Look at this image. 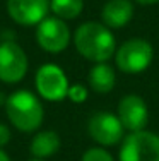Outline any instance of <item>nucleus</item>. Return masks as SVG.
<instances>
[{
  "mask_svg": "<svg viewBox=\"0 0 159 161\" xmlns=\"http://www.w3.org/2000/svg\"><path fill=\"white\" fill-rule=\"evenodd\" d=\"M74 45L86 60L94 64L108 62L116 53V41L111 29L96 21H87L75 29Z\"/></svg>",
  "mask_w": 159,
  "mask_h": 161,
  "instance_id": "obj_1",
  "label": "nucleus"
},
{
  "mask_svg": "<svg viewBox=\"0 0 159 161\" xmlns=\"http://www.w3.org/2000/svg\"><path fill=\"white\" fill-rule=\"evenodd\" d=\"M5 112L10 124L21 132H33L40 129L45 117V110L40 98L28 89H19L7 96Z\"/></svg>",
  "mask_w": 159,
  "mask_h": 161,
  "instance_id": "obj_2",
  "label": "nucleus"
},
{
  "mask_svg": "<svg viewBox=\"0 0 159 161\" xmlns=\"http://www.w3.org/2000/svg\"><path fill=\"white\" fill-rule=\"evenodd\" d=\"M154 58V48L144 38H132L116 48L115 64L125 74H140L151 65Z\"/></svg>",
  "mask_w": 159,
  "mask_h": 161,
  "instance_id": "obj_3",
  "label": "nucleus"
},
{
  "mask_svg": "<svg viewBox=\"0 0 159 161\" xmlns=\"http://www.w3.org/2000/svg\"><path fill=\"white\" fill-rule=\"evenodd\" d=\"M118 161H159V134L144 129L125 136Z\"/></svg>",
  "mask_w": 159,
  "mask_h": 161,
  "instance_id": "obj_4",
  "label": "nucleus"
},
{
  "mask_svg": "<svg viewBox=\"0 0 159 161\" xmlns=\"http://www.w3.org/2000/svg\"><path fill=\"white\" fill-rule=\"evenodd\" d=\"M87 132L91 139L98 142L101 147L115 146L125 139V127L120 122L118 115L109 112H98L89 118Z\"/></svg>",
  "mask_w": 159,
  "mask_h": 161,
  "instance_id": "obj_5",
  "label": "nucleus"
},
{
  "mask_svg": "<svg viewBox=\"0 0 159 161\" xmlns=\"http://www.w3.org/2000/svg\"><path fill=\"white\" fill-rule=\"evenodd\" d=\"M69 79L65 72L55 64H45L36 72V89L43 99L62 101L69 93Z\"/></svg>",
  "mask_w": 159,
  "mask_h": 161,
  "instance_id": "obj_6",
  "label": "nucleus"
},
{
  "mask_svg": "<svg viewBox=\"0 0 159 161\" xmlns=\"http://www.w3.org/2000/svg\"><path fill=\"white\" fill-rule=\"evenodd\" d=\"M28 72V57L16 41L5 40L0 43V80L16 84Z\"/></svg>",
  "mask_w": 159,
  "mask_h": 161,
  "instance_id": "obj_7",
  "label": "nucleus"
},
{
  "mask_svg": "<svg viewBox=\"0 0 159 161\" xmlns=\"http://www.w3.org/2000/svg\"><path fill=\"white\" fill-rule=\"evenodd\" d=\"M36 41L45 52L60 53L70 43V29L60 17H45L36 26Z\"/></svg>",
  "mask_w": 159,
  "mask_h": 161,
  "instance_id": "obj_8",
  "label": "nucleus"
},
{
  "mask_svg": "<svg viewBox=\"0 0 159 161\" xmlns=\"http://www.w3.org/2000/svg\"><path fill=\"white\" fill-rule=\"evenodd\" d=\"M116 115H118L125 130H128V132L144 130L147 125V120H149L147 103L139 94H127L120 99Z\"/></svg>",
  "mask_w": 159,
  "mask_h": 161,
  "instance_id": "obj_9",
  "label": "nucleus"
},
{
  "mask_svg": "<svg viewBox=\"0 0 159 161\" xmlns=\"http://www.w3.org/2000/svg\"><path fill=\"white\" fill-rule=\"evenodd\" d=\"M50 10V0H7L9 17L19 26H38Z\"/></svg>",
  "mask_w": 159,
  "mask_h": 161,
  "instance_id": "obj_10",
  "label": "nucleus"
},
{
  "mask_svg": "<svg viewBox=\"0 0 159 161\" xmlns=\"http://www.w3.org/2000/svg\"><path fill=\"white\" fill-rule=\"evenodd\" d=\"M134 17V3L130 0H108L101 9L103 24L109 29L125 28Z\"/></svg>",
  "mask_w": 159,
  "mask_h": 161,
  "instance_id": "obj_11",
  "label": "nucleus"
},
{
  "mask_svg": "<svg viewBox=\"0 0 159 161\" xmlns=\"http://www.w3.org/2000/svg\"><path fill=\"white\" fill-rule=\"evenodd\" d=\"M87 82L91 86V89L98 94H108L113 91L116 84V74L115 69L111 65H108L106 62L96 64L93 69L89 70L87 75Z\"/></svg>",
  "mask_w": 159,
  "mask_h": 161,
  "instance_id": "obj_12",
  "label": "nucleus"
},
{
  "mask_svg": "<svg viewBox=\"0 0 159 161\" xmlns=\"http://www.w3.org/2000/svg\"><path fill=\"white\" fill-rule=\"evenodd\" d=\"M58 149H60V137L53 130L38 132L31 141V154L38 159L50 158Z\"/></svg>",
  "mask_w": 159,
  "mask_h": 161,
  "instance_id": "obj_13",
  "label": "nucleus"
},
{
  "mask_svg": "<svg viewBox=\"0 0 159 161\" xmlns=\"http://www.w3.org/2000/svg\"><path fill=\"white\" fill-rule=\"evenodd\" d=\"M84 9V0H50V10L60 19H75Z\"/></svg>",
  "mask_w": 159,
  "mask_h": 161,
  "instance_id": "obj_14",
  "label": "nucleus"
},
{
  "mask_svg": "<svg viewBox=\"0 0 159 161\" xmlns=\"http://www.w3.org/2000/svg\"><path fill=\"white\" fill-rule=\"evenodd\" d=\"M81 161H115L113 156L103 147H91L82 154Z\"/></svg>",
  "mask_w": 159,
  "mask_h": 161,
  "instance_id": "obj_15",
  "label": "nucleus"
},
{
  "mask_svg": "<svg viewBox=\"0 0 159 161\" xmlns=\"http://www.w3.org/2000/svg\"><path fill=\"white\" fill-rule=\"evenodd\" d=\"M87 89H86L82 84H74V86L69 87V93H67V98L74 103H82L87 99Z\"/></svg>",
  "mask_w": 159,
  "mask_h": 161,
  "instance_id": "obj_16",
  "label": "nucleus"
},
{
  "mask_svg": "<svg viewBox=\"0 0 159 161\" xmlns=\"http://www.w3.org/2000/svg\"><path fill=\"white\" fill-rule=\"evenodd\" d=\"M10 141V129L5 124H0V147H3Z\"/></svg>",
  "mask_w": 159,
  "mask_h": 161,
  "instance_id": "obj_17",
  "label": "nucleus"
},
{
  "mask_svg": "<svg viewBox=\"0 0 159 161\" xmlns=\"http://www.w3.org/2000/svg\"><path fill=\"white\" fill-rule=\"evenodd\" d=\"M140 5H154V3H159V0H135Z\"/></svg>",
  "mask_w": 159,
  "mask_h": 161,
  "instance_id": "obj_18",
  "label": "nucleus"
},
{
  "mask_svg": "<svg viewBox=\"0 0 159 161\" xmlns=\"http://www.w3.org/2000/svg\"><path fill=\"white\" fill-rule=\"evenodd\" d=\"M0 161H10V158H9V154H7V153L3 151L2 147H0Z\"/></svg>",
  "mask_w": 159,
  "mask_h": 161,
  "instance_id": "obj_19",
  "label": "nucleus"
},
{
  "mask_svg": "<svg viewBox=\"0 0 159 161\" xmlns=\"http://www.w3.org/2000/svg\"><path fill=\"white\" fill-rule=\"evenodd\" d=\"M7 103V98L3 96V93H0V105H5Z\"/></svg>",
  "mask_w": 159,
  "mask_h": 161,
  "instance_id": "obj_20",
  "label": "nucleus"
},
{
  "mask_svg": "<svg viewBox=\"0 0 159 161\" xmlns=\"http://www.w3.org/2000/svg\"><path fill=\"white\" fill-rule=\"evenodd\" d=\"M29 161H43V159H38V158H36V159H29Z\"/></svg>",
  "mask_w": 159,
  "mask_h": 161,
  "instance_id": "obj_21",
  "label": "nucleus"
}]
</instances>
